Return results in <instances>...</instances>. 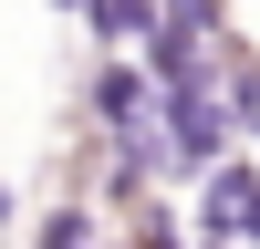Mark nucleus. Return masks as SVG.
<instances>
[{"label":"nucleus","mask_w":260,"mask_h":249,"mask_svg":"<svg viewBox=\"0 0 260 249\" xmlns=\"http://www.w3.org/2000/svg\"><path fill=\"white\" fill-rule=\"evenodd\" d=\"M187 197H198V208H187V218H198L187 239H208V249H250V228H260V156H229L219 177H198Z\"/></svg>","instance_id":"nucleus-1"},{"label":"nucleus","mask_w":260,"mask_h":249,"mask_svg":"<svg viewBox=\"0 0 260 249\" xmlns=\"http://www.w3.org/2000/svg\"><path fill=\"white\" fill-rule=\"evenodd\" d=\"M250 249H260V228H250Z\"/></svg>","instance_id":"nucleus-6"},{"label":"nucleus","mask_w":260,"mask_h":249,"mask_svg":"<svg viewBox=\"0 0 260 249\" xmlns=\"http://www.w3.org/2000/svg\"><path fill=\"white\" fill-rule=\"evenodd\" d=\"M94 249H125V239H115V228H104V239H94Z\"/></svg>","instance_id":"nucleus-5"},{"label":"nucleus","mask_w":260,"mask_h":249,"mask_svg":"<svg viewBox=\"0 0 260 249\" xmlns=\"http://www.w3.org/2000/svg\"><path fill=\"white\" fill-rule=\"evenodd\" d=\"M146 21H156L146 0H94V11H73V31H83V42H104L94 62H115V42H146Z\"/></svg>","instance_id":"nucleus-2"},{"label":"nucleus","mask_w":260,"mask_h":249,"mask_svg":"<svg viewBox=\"0 0 260 249\" xmlns=\"http://www.w3.org/2000/svg\"><path fill=\"white\" fill-rule=\"evenodd\" d=\"M104 239V218L83 197H52V208H31V249H94Z\"/></svg>","instance_id":"nucleus-3"},{"label":"nucleus","mask_w":260,"mask_h":249,"mask_svg":"<svg viewBox=\"0 0 260 249\" xmlns=\"http://www.w3.org/2000/svg\"><path fill=\"white\" fill-rule=\"evenodd\" d=\"M11 228H31V208H21V187L0 177V239H11Z\"/></svg>","instance_id":"nucleus-4"}]
</instances>
